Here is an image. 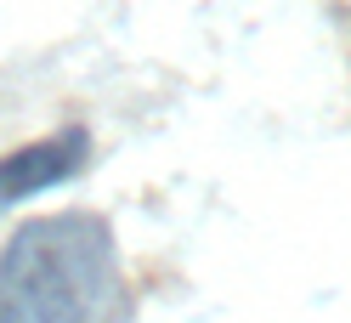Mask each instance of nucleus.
<instances>
[{"label":"nucleus","instance_id":"obj_1","mask_svg":"<svg viewBox=\"0 0 351 323\" xmlns=\"http://www.w3.org/2000/svg\"><path fill=\"white\" fill-rule=\"evenodd\" d=\"M114 227L91 210L34 215L0 250V323H130Z\"/></svg>","mask_w":351,"mask_h":323},{"label":"nucleus","instance_id":"obj_2","mask_svg":"<svg viewBox=\"0 0 351 323\" xmlns=\"http://www.w3.org/2000/svg\"><path fill=\"white\" fill-rule=\"evenodd\" d=\"M85 159H91V136H85L80 125L12 147V154L0 159V215H6L12 204L34 199V193H51L62 182H74L80 170H85Z\"/></svg>","mask_w":351,"mask_h":323}]
</instances>
